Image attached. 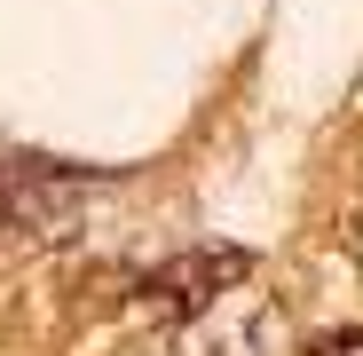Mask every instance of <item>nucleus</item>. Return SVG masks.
<instances>
[{
	"instance_id": "nucleus-3",
	"label": "nucleus",
	"mask_w": 363,
	"mask_h": 356,
	"mask_svg": "<svg viewBox=\"0 0 363 356\" xmlns=\"http://www.w3.org/2000/svg\"><path fill=\"white\" fill-rule=\"evenodd\" d=\"M324 356H363V333H332V340H324Z\"/></svg>"
},
{
	"instance_id": "nucleus-2",
	"label": "nucleus",
	"mask_w": 363,
	"mask_h": 356,
	"mask_svg": "<svg viewBox=\"0 0 363 356\" xmlns=\"http://www.w3.org/2000/svg\"><path fill=\"white\" fill-rule=\"evenodd\" d=\"M245 285H253V254L245 246H198V254H174L166 269L143 277V309L158 325H190V317L237 301Z\"/></svg>"
},
{
	"instance_id": "nucleus-1",
	"label": "nucleus",
	"mask_w": 363,
	"mask_h": 356,
	"mask_svg": "<svg viewBox=\"0 0 363 356\" xmlns=\"http://www.w3.org/2000/svg\"><path fill=\"white\" fill-rule=\"evenodd\" d=\"M95 190H103L95 166L48 158V151H9V158H0V254L64 246V237L87 222Z\"/></svg>"
}]
</instances>
